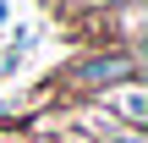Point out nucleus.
Returning a JSON list of instances; mask_svg holds the SVG:
<instances>
[{"label": "nucleus", "mask_w": 148, "mask_h": 143, "mask_svg": "<svg viewBox=\"0 0 148 143\" xmlns=\"http://www.w3.org/2000/svg\"><path fill=\"white\" fill-rule=\"evenodd\" d=\"M77 77H82V83H104V88H115V83H132V77H137V55H132V50L93 55V61H82V66H77Z\"/></svg>", "instance_id": "f257e3e1"}, {"label": "nucleus", "mask_w": 148, "mask_h": 143, "mask_svg": "<svg viewBox=\"0 0 148 143\" xmlns=\"http://www.w3.org/2000/svg\"><path fill=\"white\" fill-rule=\"evenodd\" d=\"M104 110H115L110 121H121V127H143V121H148V94H143V83L132 77V83L104 88Z\"/></svg>", "instance_id": "f03ea898"}, {"label": "nucleus", "mask_w": 148, "mask_h": 143, "mask_svg": "<svg viewBox=\"0 0 148 143\" xmlns=\"http://www.w3.org/2000/svg\"><path fill=\"white\" fill-rule=\"evenodd\" d=\"M82 132H88L93 143H148L143 127H121V121H110V116H88Z\"/></svg>", "instance_id": "7ed1b4c3"}]
</instances>
